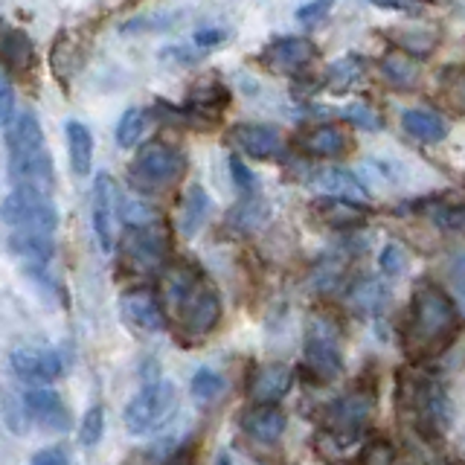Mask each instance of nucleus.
Wrapping results in <instances>:
<instances>
[{
    "mask_svg": "<svg viewBox=\"0 0 465 465\" xmlns=\"http://www.w3.org/2000/svg\"><path fill=\"white\" fill-rule=\"evenodd\" d=\"M460 326L457 305L445 291L433 285H421L411 302V317H407L404 349L416 361H428L442 355L450 346Z\"/></svg>",
    "mask_w": 465,
    "mask_h": 465,
    "instance_id": "1",
    "label": "nucleus"
},
{
    "mask_svg": "<svg viewBox=\"0 0 465 465\" xmlns=\"http://www.w3.org/2000/svg\"><path fill=\"white\" fill-rule=\"evenodd\" d=\"M166 300L174 309V314H178L186 334H193V338L210 334L218 326V320H222V300H218L215 288H210L193 268H186V265H178L169 271Z\"/></svg>",
    "mask_w": 465,
    "mask_h": 465,
    "instance_id": "2",
    "label": "nucleus"
},
{
    "mask_svg": "<svg viewBox=\"0 0 465 465\" xmlns=\"http://www.w3.org/2000/svg\"><path fill=\"white\" fill-rule=\"evenodd\" d=\"M404 396H407V413L413 419V428L425 440H440L450 421L445 390L436 381H430V378H413L404 387Z\"/></svg>",
    "mask_w": 465,
    "mask_h": 465,
    "instance_id": "3",
    "label": "nucleus"
},
{
    "mask_svg": "<svg viewBox=\"0 0 465 465\" xmlns=\"http://www.w3.org/2000/svg\"><path fill=\"white\" fill-rule=\"evenodd\" d=\"M178 411V390L172 381H154L143 387L134 399L125 404V428L137 436L154 433Z\"/></svg>",
    "mask_w": 465,
    "mask_h": 465,
    "instance_id": "4",
    "label": "nucleus"
},
{
    "mask_svg": "<svg viewBox=\"0 0 465 465\" xmlns=\"http://www.w3.org/2000/svg\"><path fill=\"white\" fill-rule=\"evenodd\" d=\"M0 218L12 230H41V232H55V207L47 193L29 186H15L12 193L0 203Z\"/></svg>",
    "mask_w": 465,
    "mask_h": 465,
    "instance_id": "5",
    "label": "nucleus"
},
{
    "mask_svg": "<svg viewBox=\"0 0 465 465\" xmlns=\"http://www.w3.org/2000/svg\"><path fill=\"white\" fill-rule=\"evenodd\" d=\"M181 172H183V157L178 149H172L166 143H149L143 145L134 163H131V181L140 189H160L178 181Z\"/></svg>",
    "mask_w": 465,
    "mask_h": 465,
    "instance_id": "6",
    "label": "nucleus"
},
{
    "mask_svg": "<svg viewBox=\"0 0 465 465\" xmlns=\"http://www.w3.org/2000/svg\"><path fill=\"white\" fill-rule=\"evenodd\" d=\"M372 416V399L363 392H346L338 401L329 404L326 411V430L338 440H355V436L367 428Z\"/></svg>",
    "mask_w": 465,
    "mask_h": 465,
    "instance_id": "7",
    "label": "nucleus"
},
{
    "mask_svg": "<svg viewBox=\"0 0 465 465\" xmlns=\"http://www.w3.org/2000/svg\"><path fill=\"white\" fill-rule=\"evenodd\" d=\"M12 372L21 378L24 384H53L62 378L64 363L53 349L44 346H18L9 355Z\"/></svg>",
    "mask_w": 465,
    "mask_h": 465,
    "instance_id": "8",
    "label": "nucleus"
},
{
    "mask_svg": "<svg viewBox=\"0 0 465 465\" xmlns=\"http://www.w3.org/2000/svg\"><path fill=\"white\" fill-rule=\"evenodd\" d=\"M116 227H120V189L111 174H99L94 186V230L102 251H114Z\"/></svg>",
    "mask_w": 465,
    "mask_h": 465,
    "instance_id": "9",
    "label": "nucleus"
},
{
    "mask_svg": "<svg viewBox=\"0 0 465 465\" xmlns=\"http://www.w3.org/2000/svg\"><path fill=\"white\" fill-rule=\"evenodd\" d=\"M6 152H9V169L12 166H24L29 160H38L44 152V134L41 125L33 114H21L15 116L6 128Z\"/></svg>",
    "mask_w": 465,
    "mask_h": 465,
    "instance_id": "10",
    "label": "nucleus"
},
{
    "mask_svg": "<svg viewBox=\"0 0 465 465\" xmlns=\"http://www.w3.org/2000/svg\"><path fill=\"white\" fill-rule=\"evenodd\" d=\"M24 413L44 430H70V413L62 396L47 387H33L24 396Z\"/></svg>",
    "mask_w": 465,
    "mask_h": 465,
    "instance_id": "11",
    "label": "nucleus"
},
{
    "mask_svg": "<svg viewBox=\"0 0 465 465\" xmlns=\"http://www.w3.org/2000/svg\"><path fill=\"white\" fill-rule=\"evenodd\" d=\"M305 367L314 372L317 381H334L343 370V358L331 331H312L305 341Z\"/></svg>",
    "mask_w": 465,
    "mask_h": 465,
    "instance_id": "12",
    "label": "nucleus"
},
{
    "mask_svg": "<svg viewBox=\"0 0 465 465\" xmlns=\"http://www.w3.org/2000/svg\"><path fill=\"white\" fill-rule=\"evenodd\" d=\"M120 312L125 317V323L140 329V331H160L163 329V309H160V302L152 291H145V288L123 294Z\"/></svg>",
    "mask_w": 465,
    "mask_h": 465,
    "instance_id": "13",
    "label": "nucleus"
},
{
    "mask_svg": "<svg viewBox=\"0 0 465 465\" xmlns=\"http://www.w3.org/2000/svg\"><path fill=\"white\" fill-rule=\"evenodd\" d=\"M125 253L131 262H137L140 268H154L163 262L166 253V242L163 232L154 224H143V227H128L125 232Z\"/></svg>",
    "mask_w": 465,
    "mask_h": 465,
    "instance_id": "14",
    "label": "nucleus"
},
{
    "mask_svg": "<svg viewBox=\"0 0 465 465\" xmlns=\"http://www.w3.org/2000/svg\"><path fill=\"white\" fill-rule=\"evenodd\" d=\"M242 428L251 440L262 445H273L285 433V413L276 404H253L242 416Z\"/></svg>",
    "mask_w": 465,
    "mask_h": 465,
    "instance_id": "15",
    "label": "nucleus"
},
{
    "mask_svg": "<svg viewBox=\"0 0 465 465\" xmlns=\"http://www.w3.org/2000/svg\"><path fill=\"white\" fill-rule=\"evenodd\" d=\"M265 58L276 73H300L314 58V44L305 38H282L271 44Z\"/></svg>",
    "mask_w": 465,
    "mask_h": 465,
    "instance_id": "16",
    "label": "nucleus"
},
{
    "mask_svg": "<svg viewBox=\"0 0 465 465\" xmlns=\"http://www.w3.org/2000/svg\"><path fill=\"white\" fill-rule=\"evenodd\" d=\"M291 387V370L282 363H265L259 367L251 381V399L256 404H276Z\"/></svg>",
    "mask_w": 465,
    "mask_h": 465,
    "instance_id": "17",
    "label": "nucleus"
},
{
    "mask_svg": "<svg viewBox=\"0 0 465 465\" xmlns=\"http://www.w3.org/2000/svg\"><path fill=\"white\" fill-rule=\"evenodd\" d=\"M230 140L232 145H239L244 154L251 157H273L280 152V134L268 125H236L230 131Z\"/></svg>",
    "mask_w": 465,
    "mask_h": 465,
    "instance_id": "18",
    "label": "nucleus"
},
{
    "mask_svg": "<svg viewBox=\"0 0 465 465\" xmlns=\"http://www.w3.org/2000/svg\"><path fill=\"white\" fill-rule=\"evenodd\" d=\"M9 244L15 256H21L26 265H47L55 251L53 232H41V230H15Z\"/></svg>",
    "mask_w": 465,
    "mask_h": 465,
    "instance_id": "19",
    "label": "nucleus"
},
{
    "mask_svg": "<svg viewBox=\"0 0 465 465\" xmlns=\"http://www.w3.org/2000/svg\"><path fill=\"white\" fill-rule=\"evenodd\" d=\"M0 58H4V64L9 73L15 76H24V73L33 70V41H29L21 29H6L4 33V41H0Z\"/></svg>",
    "mask_w": 465,
    "mask_h": 465,
    "instance_id": "20",
    "label": "nucleus"
},
{
    "mask_svg": "<svg viewBox=\"0 0 465 465\" xmlns=\"http://www.w3.org/2000/svg\"><path fill=\"white\" fill-rule=\"evenodd\" d=\"M314 213L320 222H326L329 227H358L363 224V218H367L358 203L346 198H320L314 203Z\"/></svg>",
    "mask_w": 465,
    "mask_h": 465,
    "instance_id": "21",
    "label": "nucleus"
},
{
    "mask_svg": "<svg viewBox=\"0 0 465 465\" xmlns=\"http://www.w3.org/2000/svg\"><path fill=\"white\" fill-rule=\"evenodd\" d=\"M401 123L407 134L421 143H440L448 134L445 120L440 114H430V111H404Z\"/></svg>",
    "mask_w": 465,
    "mask_h": 465,
    "instance_id": "22",
    "label": "nucleus"
},
{
    "mask_svg": "<svg viewBox=\"0 0 465 465\" xmlns=\"http://www.w3.org/2000/svg\"><path fill=\"white\" fill-rule=\"evenodd\" d=\"M67 154L76 174H87L94 166V140L82 123H67Z\"/></svg>",
    "mask_w": 465,
    "mask_h": 465,
    "instance_id": "23",
    "label": "nucleus"
},
{
    "mask_svg": "<svg viewBox=\"0 0 465 465\" xmlns=\"http://www.w3.org/2000/svg\"><path fill=\"white\" fill-rule=\"evenodd\" d=\"M305 152L317 154V157H338L346 152V134L334 125H320L314 128L309 137H305Z\"/></svg>",
    "mask_w": 465,
    "mask_h": 465,
    "instance_id": "24",
    "label": "nucleus"
},
{
    "mask_svg": "<svg viewBox=\"0 0 465 465\" xmlns=\"http://www.w3.org/2000/svg\"><path fill=\"white\" fill-rule=\"evenodd\" d=\"M317 186L320 189H326V193H331L334 198H363L367 195V189H363L361 183H358V178L355 174H349V172H343V169H329V172H323L317 178Z\"/></svg>",
    "mask_w": 465,
    "mask_h": 465,
    "instance_id": "25",
    "label": "nucleus"
},
{
    "mask_svg": "<svg viewBox=\"0 0 465 465\" xmlns=\"http://www.w3.org/2000/svg\"><path fill=\"white\" fill-rule=\"evenodd\" d=\"M143 128H145V116L143 111L131 108L123 114L120 125H116V143L123 145V149H131V145H137L140 137H143Z\"/></svg>",
    "mask_w": 465,
    "mask_h": 465,
    "instance_id": "26",
    "label": "nucleus"
},
{
    "mask_svg": "<svg viewBox=\"0 0 465 465\" xmlns=\"http://www.w3.org/2000/svg\"><path fill=\"white\" fill-rule=\"evenodd\" d=\"M203 213H207V195L201 193V189H189V195L183 201V230L186 232H195L198 224L203 222Z\"/></svg>",
    "mask_w": 465,
    "mask_h": 465,
    "instance_id": "27",
    "label": "nucleus"
},
{
    "mask_svg": "<svg viewBox=\"0 0 465 465\" xmlns=\"http://www.w3.org/2000/svg\"><path fill=\"white\" fill-rule=\"evenodd\" d=\"M329 76H331V91H346V87H352L361 76V62L358 58H343V62H338L331 70H329Z\"/></svg>",
    "mask_w": 465,
    "mask_h": 465,
    "instance_id": "28",
    "label": "nucleus"
},
{
    "mask_svg": "<svg viewBox=\"0 0 465 465\" xmlns=\"http://www.w3.org/2000/svg\"><path fill=\"white\" fill-rule=\"evenodd\" d=\"M392 460H396V448L387 440H370L361 450L358 465H392Z\"/></svg>",
    "mask_w": 465,
    "mask_h": 465,
    "instance_id": "29",
    "label": "nucleus"
},
{
    "mask_svg": "<svg viewBox=\"0 0 465 465\" xmlns=\"http://www.w3.org/2000/svg\"><path fill=\"white\" fill-rule=\"evenodd\" d=\"M222 390H224L222 375H215L213 370H201V372H195V378H193V396H195V399L210 401V399H215Z\"/></svg>",
    "mask_w": 465,
    "mask_h": 465,
    "instance_id": "30",
    "label": "nucleus"
},
{
    "mask_svg": "<svg viewBox=\"0 0 465 465\" xmlns=\"http://www.w3.org/2000/svg\"><path fill=\"white\" fill-rule=\"evenodd\" d=\"M102 428H105V411H102V407H91V411L84 413L82 428H79V440H82V445H94V442H99Z\"/></svg>",
    "mask_w": 465,
    "mask_h": 465,
    "instance_id": "31",
    "label": "nucleus"
},
{
    "mask_svg": "<svg viewBox=\"0 0 465 465\" xmlns=\"http://www.w3.org/2000/svg\"><path fill=\"white\" fill-rule=\"evenodd\" d=\"M384 73L392 79V82H399V84H411L416 82V67L407 62V58L401 55H392L384 62Z\"/></svg>",
    "mask_w": 465,
    "mask_h": 465,
    "instance_id": "32",
    "label": "nucleus"
},
{
    "mask_svg": "<svg viewBox=\"0 0 465 465\" xmlns=\"http://www.w3.org/2000/svg\"><path fill=\"white\" fill-rule=\"evenodd\" d=\"M12 111H15V96H12V84L9 79L0 73V128H6L12 123Z\"/></svg>",
    "mask_w": 465,
    "mask_h": 465,
    "instance_id": "33",
    "label": "nucleus"
},
{
    "mask_svg": "<svg viewBox=\"0 0 465 465\" xmlns=\"http://www.w3.org/2000/svg\"><path fill=\"white\" fill-rule=\"evenodd\" d=\"M346 116L349 120H355V125H363V128H370V131H375L378 125V116L367 108V105H352V108H346Z\"/></svg>",
    "mask_w": 465,
    "mask_h": 465,
    "instance_id": "34",
    "label": "nucleus"
},
{
    "mask_svg": "<svg viewBox=\"0 0 465 465\" xmlns=\"http://www.w3.org/2000/svg\"><path fill=\"white\" fill-rule=\"evenodd\" d=\"M33 465H70V462H67V457L58 448H44V450H38V454H35Z\"/></svg>",
    "mask_w": 465,
    "mask_h": 465,
    "instance_id": "35",
    "label": "nucleus"
},
{
    "mask_svg": "<svg viewBox=\"0 0 465 465\" xmlns=\"http://www.w3.org/2000/svg\"><path fill=\"white\" fill-rule=\"evenodd\" d=\"M329 6H331V0H317V4L302 6V9L297 12V18H300V21H314V18H323V15L329 12Z\"/></svg>",
    "mask_w": 465,
    "mask_h": 465,
    "instance_id": "36",
    "label": "nucleus"
},
{
    "mask_svg": "<svg viewBox=\"0 0 465 465\" xmlns=\"http://www.w3.org/2000/svg\"><path fill=\"white\" fill-rule=\"evenodd\" d=\"M381 265H384L387 271H392V273H396V271L401 268V253H399V247H387L384 256H381Z\"/></svg>",
    "mask_w": 465,
    "mask_h": 465,
    "instance_id": "37",
    "label": "nucleus"
},
{
    "mask_svg": "<svg viewBox=\"0 0 465 465\" xmlns=\"http://www.w3.org/2000/svg\"><path fill=\"white\" fill-rule=\"evenodd\" d=\"M442 222L450 227V230H460V232H465V207H460V210H450Z\"/></svg>",
    "mask_w": 465,
    "mask_h": 465,
    "instance_id": "38",
    "label": "nucleus"
},
{
    "mask_svg": "<svg viewBox=\"0 0 465 465\" xmlns=\"http://www.w3.org/2000/svg\"><path fill=\"white\" fill-rule=\"evenodd\" d=\"M230 166H232V174H236V183H239L242 189H251V186H253V178H251V172H247V169H244V166L239 163V160H232Z\"/></svg>",
    "mask_w": 465,
    "mask_h": 465,
    "instance_id": "39",
    "label": "nucleus"
},
{
    "mask_svg": "<svg viewBox=\"0 0 465 465\" xmlns=\"http://www.w3.org/2000/svg\"><path fill=\"white\" fill-rule=\"evenodd\" d=\"M370 4L381 9H411V6H419L421 0H370Z\"/></svg>",
    "mask_w": 465,
    "mask_h": 465,
    "instance_id": "40",
    "label": "nucleus"
},
{
    "mask_svg": "<svg viewBox=\"0 0 465 465\" xmlns=\"http://www.w3.org/2000/svg\"><path fill=\"white\" fill-rule=\"evenodd\" d=\"M450 96H454V102H465V73H457L454 84H450Z\"/></svg>",
    "mask_w": 465,
    "mask_h": 465,
    "instance_id": "41",
    "label": "nucleus"
},
{
    "mask_svg": "<svg viewBox=\"0 0 465 465\" xmlns=\"http://www.w3.org/2000/svg\"><path fill=\"white\" fill-rule=\"evenodd\" d=\"M222 38H224L222 29H207V33H198V35H195L198 44H218Z\"/></svg>",
    "mask_w": 465,
    "mask_h": 465,
    "instance_id": "42",
    "label": "nucleus"
},
{
    "mask_svg": "<svg viewBox=\"0 0 465 465\" xmlns=\"http://www.w3.org/2000/svg\"><path fill=\"white\" fill-rule=\"evenodd\" d=\"M166 465H193V457H189V454H174Z\"/></svg>",
    "mask_w": 465,
    "mask_h": 465,
    "instance_id": "43",
    "label": "nucleus"
},
{
    "mask_svg": "<svg viewBox=\"0 0 465 465\" xmlns=\"http://www.w3.org/2000/svg\"><path fill=\"white\" fill-rule=\"evenodd\" d=\"M215 465H232V462H230V457H227V454H222V457H218V462H215Z\"/></svg>",
    "mask_w": 465,
    "mask_h": 465,
    "instance_id": "44",
    "label": "nucleus"
}]
</instances>
